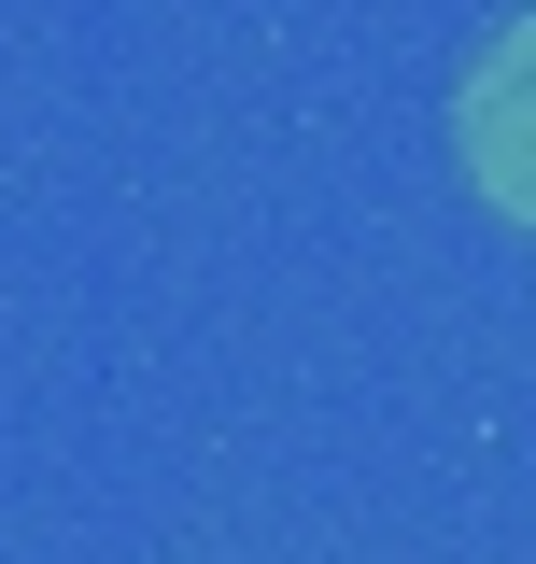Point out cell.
Wrapping results in <instances>:
<instances>
[{
	"label": "cell",
	"instance_id": "obj_1",
	"mask_svg": "<svg viewBox=\"0 0 536 564\" xmlns=\"http://www.w3.org/2000/svg\"><path fill=\"white\" fill-rule=\"evenodd\" d=\"M467 170H480V198H494V212H523V226H536V14L467 70Z\"/></svg>",
	"mask_w": 536,
	"mask_h": 564
}]
</instances>
